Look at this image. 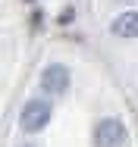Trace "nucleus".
Wrapping results in <instances>:
<instances>
[{"label": "nucleus", "mask_w": 138, "mask_h": 147, "mask_svg": "<svg viewBox=\"0 0 138 147\" xmlns=\"http://www.w3.org/2000/svg\"><path fill=\"white\" fill-rule=\"evenodd\" d=\"M50 116H54V110H50L47 100H28L25 107H22L19 125H22L25 131H41V128H47Z\"/></svg>", "instance_id": "f257e3e1"}, {"label": "nucleus", "mask_w": 138, "mask_h": 147, "mask_svg": "<svg viewBox=\"0 0 138 147\" xmlns=\"http://www.w3.org/2000/svg\"><path fill=\"white\" fill-rule=\"evenodd\" d=\"M126 141V125L119 122V119H101L97 125H94V144L97 147H119Z\"/></svg>", "instance_id": "f03ea898"}, {"label": "nucleus", "mask_w": 138, "mask_h": 147, "mask_svg": "<svg viewBox=\"0 0 138 147\" xmlns=\"http://www.w3.org/2000/svg\"><path fill=\"white\" fill-rule=\"evenodd\" d=\"M41 91H47V94H66L69 91V69L63 63H50L41 72Z\"/></svg>", "instance_id": "7ed1b4c3"}, {"label": "nucleus", "mask_w": 138, "mask_h": 147, "mask_svg": "<svg viewBox=\"0 0 138 147\" xmlns=\"http://www.w3.org/2000/svg\"><path fill=\"white\" fill-rule=\"evenodd\" d=\"M113 34L116 38H138V9H126L113 19Z\"/></svg>", "instance_id": "20e7f679"}, {"label": "nucleus", "mask_w": 138, "mask_h": 147, "mask_svg": "<svg viewBox=\"0 0 138 147\" xmlns=\"http://www.w3.org/2000/svg\"><path fill=\"white\" fill-rule=\"evenodd\" d=\"M22 147H41V144H35V141H28V144H22Z\"/></svg>", "instance_id": "39448f33"}]
</instances>
